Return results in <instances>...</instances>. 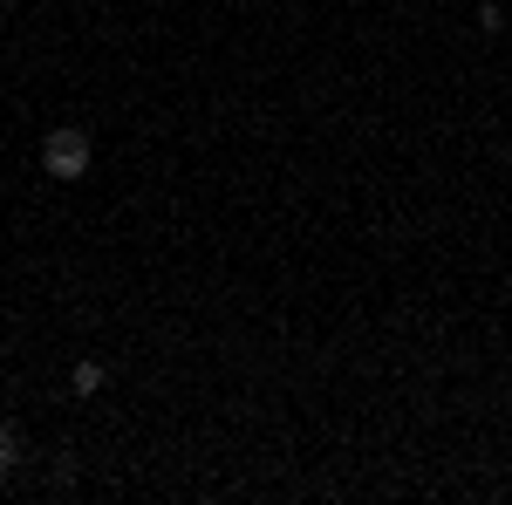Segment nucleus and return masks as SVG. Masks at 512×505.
<instances>
[{
  "mask_svg": "<svg viewBox=\"0 0 512 505\" xmlns=\"http://www.w3.org/2000/svg\"><path fill=\"white\" fill-rule=\"evenodd\" d=\"M89 164H96V144H89V130L62 123V130H48V137H41V171H48L55 185H76V178H89Z\"/></svg>",
  "mask_w": 512,
  "mask_h": 505,
  "instance_id": "f257e3e1",
  "label": "nucleus"
},
{
  "mask_svg": "<svg viewBox=\"0 0 512 505\" xmlns=\"http://www.w3.org/2000/svg\"><path fill=\"white\" fill-rule=\"evenodd\" d=\"M110 383V369H103V362H96V355H82L76 369H69V389H76V396H96V389Z\"/></svg>",
  "mask_w": 512,
  "mask_h": 505,
  "instance_id": "f03ea898",
  "label": "nucleus"
},
{
  "mask_svg": "<svg viewBox=\"0 0 512 505\" xmlns=\"http://www.w3.org/2000/svg\"><path fill=\"white\" fill-rule=\"evenodd\" d=\"M14 465H21V430L0 424V471H14Z\"/></svg>",
  "mask_w": 512,
  "mask_h": 505,
  "instance_id": "7ed1b4c3",
  "label": "nucleus"
}]
</instances>
